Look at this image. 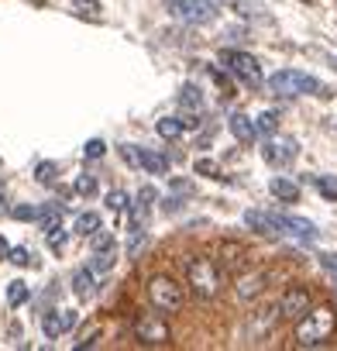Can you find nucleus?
<instances>
[{
    "instance_id": "20e7f679",
    "label": "nucleus",
    "mask_w": 337,
    "mask_h": 351,
    "mask_svg": "<svg viewBox=\"0 0 337 351\" xmlns=\"http://www.w3.org/2000/svg\"><path fill=\"white\" fill-rule=\"evenodd\" d=\"M145 293H148V303L155 310H162V313H179L186 306V300H190V289L179 279L165 276V272L162 276H151L148 286H145Z\"/></svg>"
},
{
    "instance_id": "2f4dec72",
    "label": "nucleus",
    "mask_w": 337,
    "mask_h": 351,
    "mask_svg": "<svg viewBox=\"0 0 337 351\" xmlns=\"http://www.w3.org/2000/svg\"><path fill=\"white\" fill-rule=\"evenodd\" d=\"M55 172H59L55 162H42V165L35 169V180H38L42 186H52V183H55Z\"/></svg>"
},
{
    "instance_id": "aec40b11",
    "label": "nucleus",
    "mask_w": 337,
    "mask_h": 351,
    "mask_svg": "<svg viewBox=\"0 0 337 351\" xmlns=\"http://www.w3.org/2000/svg\"><path fill=\"white\" fill-rule=\"evenodd\" d=\"M73 293H76L79 300H90V296L97 293V279H93V269H90V265L73 272Z\"/></svg>"
},
{
    "instance_id": "37998d69",
    "label": "nucleus",
    "mask_w": 337,
    "mask_h": 351,
    "mask_svg": "<svg viewBox=\"0 0 337 351\" xmlns=\"http://www.w3.org/2000/svg\"><path fill=\"white\" fill-rule=\"evenodd\" d=\"M4 197H8V186H4V180H0V204H4Z\"/></svg>"
},
{
    "instance_id": "f704fd0d",
    "label": "nucleus",
    "mask_w": 337,
    "mask_h": 351,
    "mask_svg": "<svg viewBox=\"0 0 337 351\" xmlns=\"http://www.w3.org/2000/svg\"><path fill=\"white\" fill-rule=\"evenodd\" d=\"M107 245H114V231H103V228H100V231L90 234V248H93V252H97V248H107Z\"/></svg>"
},
{
    "instance_id": "c85d7f7f",
    "label": "nucleus",
    "mask_w": 337,
    "mask_h": 351,
    "mask_svg": "<svg viewBox=\"0 0 337 351\" xmlns=\"http://www.w3.org/2000/svg\"><path fill=\"white\" fill-rule=\"evenodd\" d=\"M316 190H320V197L323 200H337V176H316Z\"/></svg>"
},
{
    "instance_id": "f257e3e1",
    "label": "nucleus",
    "mask_w": 337,
    "mask_h": 351,
    "mask_svg": "<svg viewBox=\"0 0 337 351\" xmlns=\"http://www.w3.org/2000/svg\"><path fill=\"white\" fill-rule=\"evenodd\" d=\"M334 327H337V313H334L330 306H316V310L310 306V310L296 320V344H299V348H320V344L330 341Z\"/></svg>"
},
{
    "instance_id": "49530a36",
    "label": "nucleus",
    "mask_w": 337,
    "mask_h": 351,
    "mask_svg": "<svg viewBox=\"0 0 337 351\" xmlns=\"http://www.w3.org/2000/svg\"><path fill=\"white\" fill-rule=\"evenodd\" d=\"M303 4H310V0H303Z\"/></svg>"
},
{
    "instance_id": "9b49d317",
    "label": "nucleus",
    "mask_w": 337,
    "mask_h": 351,
    "mask_svg": "<svg viewBox=\"0 0 337 351\" xmlns=\"http://www.w3.org/2000/svg\"><path fill=\"white\" fill-rule=\"evenodd\" d=\"M245 224L262 234V238H282V224H279V214H269V210H248L245 214Z\"/></svg>"
},
{
    "instance_id": "4468645a",
    "label": "nucleus",
    "mask_w": 337,
    "mask_h": 351,
    "mask_svg": "<svg viewBox=\"0 0 337 351\" xmlns=\"http://www.w3.org/2000/svg\"><path fill=\"white\" fill-rule=\"evenodd\" d=\"M279 224H282V234H292V238H299V241H316V238H320L316 224H313V221H306V217L279 214Z\"/></svg>"
},
{
    "instance_id": "c9c22d12",
    "label": "nucleus",
    "mask_w": 337,
    "mask_h": 351,
    "mask_svg": "<svg viewBox=\"0 0 337 351\" xmlns=\"http://www.w3.org/2000/svg\"><path fill=\"white\" fill-rule=\"evenodd\" d=\"M320 265H323V272L330 276V282L337 286V255H334V252H323V255H320Z\"/></svg>"
},
{
    "instance_id": "58836bf2",
    "label": "nucleus",
    "mask_w": 337,
    "mask_h": 351,
    "mask_svg": "<svg viewBox=\"0 0 337 351\" xmlns=\"http://www.w3.org/2000/svg\"><path fill=\"white\" fill-rule=\"evenodd\" d=\"M97 337H100V327H93L90 334H83V341H76V351H83V348H93V344H97Z\"/></svg>"
},
{
    "instance_id": "a18cd8bd",
    "label": "nucleus",
    "mask_w": 337,
    "mask_h": 351,
    "mask_svg": "<svg viewBox=\"0 0 337 351\" xmlns=\"http://www.w3.org/2000/svg\"><path fill=\"white\" fill-rule=\"evenodd\" d=\"M334 69H337V56H334Z\"/></svg>"
},
{
    "instance_id": "5701e85b",
    "label": "nucleus",
    "mask_w": 337,
    "mask_h": 351,
    "mask_svg": "<svg viewBox=\"0 0 337 351\" xmlns=\"http://www.w3.org/2000/svg\"><path fill=\"white\" fill-rule=\"evenodd\" d=\"M155 131H158V138H165V141H176V138H183L186 121H183V117H162V121L155 124Z\"/></svg>"
},
{
    "instance_id": "4be33fe9",
    "label": "nucleus",
    "mask_w": 337,
    "mask_h": 351,
    "mask_svg": "<svg viewBox=\"0 0 337 351\" xmlns=\"http://www.w3.org/2000/svg\"><path fill=\"white\" fill-rule=\"evenodd\" d=\"M114 265H117V245L97 248V252H93V258H90V269H93V276H100V272H110Z\"/></svg>"
},
{
    "instance_id": "a878e982",
    "label": "nucleus",
    "mask_w": 337,
    "mask_h": 351,
    "mask_svg": "<svg viewBox=\"0 0 337 351\" xmlns=\"http://www.w3.org/2000/svg\"><path fill=\"white\" fill-rule=\"evenodd\" d=\"M93 231H100V214H93V210L79 214V217H76V234H79V238H90Z\"/></svg>"
},
{
    "instance_id": "c756f323",
    "label": "nucleus",
    "mask_w": 337,
    "mask_h": 351,
    "mask_svg": "<svg viewBox=\"0 0 337 351\" xmlns=\"http://www.w3.org/2000/svg\"><path fill=\"white\" fill-rule=\"evenodd\" d=\"M45 238H49V248H52L55 255L66 248V231H62V224H52V228H45Z\"/></svg>"
},
{
    "instance_id": "bb28decb",
    "label": "nucleus",
    "mask_w": 337,
    "mask_h": 351,
    "mask_svg": "<svg viewBox=\"0 0 337 351\" xmlns=\"http://www.w3.org/2000/svg\"><path fill=\"white\" fill-rule=\"evenodd\" d=\"M279 121H282L279 110H262L258 121H255V124H258V134H275V131H279Z\"/></svg>"
},
{
    "instance_id": "ddd939ff",
    "label": "nucleus",
    "mask_w": 337,
    "mask_h": 351,
    "mask_svg": "<svg viewBox=\"0 0 337 351\" xmlns=\"http://www.w3.org/2000/svg\"><path fill=\"white\" fill-rule=\"evenodd\" d=\"M279 320H282L279 303H275V306H262V310H255V313H251V320H248V334H251V341L265 337V334H269Z\"/></svg>"
},
{
    "instance_id": "6e6552de",
    "label": "nucleus",
    "mask_w": 337,
    "mask_h": 351,
    "mask_svg": "<svg viewBox=\"0 0 337 351\" xmlns=\"http://www.w3.org/2000/svg\"><path fill=\"white\" fill-rule=\"evenodd\" d=\"M310 303H313L310 286L292 282V286H286L282 296H279V313H282V320H299V317L310 310Z\"/></svg>"
},
{
    "instance_id": "4c0bfd02",
    "label": "nucleus",
    "mask_w": 337,
    "mask_h": 351,
    "mask_svg": "<svg viewBox=\"0 0 337 351\" xmlns=\"http://www.w3.org/2000/svg\"><path fill=\"white\" fill-rule=\"evenodd\" d=\"M76 193H83V197L97 193V180H93V176H79V180H76Z\"/></svg>"
},
{
    "instance_id": "ea45409f",
    "label": "nucleus",
    "mask_w": 337,
    "mask_h": 351,
    "mask_svg": "<svg viewBox=\"0 0 337 351\" xmlns=\"http://www.w3.org/2000/svg\"><path fill=\"white\" fill-rule=\"evenodd\" d=\"M121 155L127 158V165L138 169V145H121Z\"/></svg>"
},
{
    "instance_id": "7ed1b4c3",
    "label": "nucleus",
    "mask_w": 337,
    "mask_h": 351,
    "mask_svg": "<svg viewBox=\"0 0 337 351\" xmlns=\"http://www.w3.org/2000/svg\"><path fill=\"white\" fill-rule=\"evenodd\" d=\"M183 269H186V289L197 300H214L221 293V269L207 255H186Z\"/></svg>"
},
{
    "instance_id": "cd10ccee",
    "label": "nucleus",
    "mask_w": 337,
    "mask_h": 351,
    "mask_svg": "<svg viewBox=\"0 0 337 351\" xmlns=\"http://www.w3.org/2000/svg\"><path fill=\"white\" fill-rule=\"evenodd\" d=\"M193 172H197V176H207V180H224V172H221V165H217L214 158H197Z\"/></svg>"
},
{
    "instance_id": "e433bc0d",
    "label": "nucleus",
    "mask_w": 337,
    "mask_h": 351,
    "mask_svg": "<svg viewBox=\"0 0 337 351\" xmlns=\"http://www.w3.org/2000/svg\"><path fill=\"white\" fill-rule=\"evenodd\" d=\"M103 152H107V145H103L100 138H93V141L83 145V155H86V158H103Z\"/></svg>"
},
{
    "instance_id": "72a5a7b5",
    "label": "nucleus",
    "mask_w": 337,
    "mask_h": 351,
    "mask_svg": "<svg viewBox=\"0 0 337 351\" xmlns=\"http://www.w3.org/2000/svg\"><path fill=\"white\" fill-rule=\"evenodd\" d=\"M11 217H14V221H38V217H42V210H38V207H32V204H21V207H14V210H11Z\"/></svg>"
},
{
    "instance_id": "423d86ee",
    "label": "nucleus",
    "mask_w": 337,
    "mask_h": 351,
    "mask_svg": "<svg viewBox=\"0 0 337 351\" xmlns=\"http://www.w3.org/2000/svg\"><path fill=\"white\" fill-rule=\"evenodd\" d=\"M221 62L227 66V73L245 83L248 90H262L265 86V76H262V62L251 56V52H221Z\"/></svg>"
},
{
    "instance_id": "39448f33",
    "label": "nucleus",
    "mask_w": 337,
    "mask_h": 351,
    "mask_svg": "<svg viewBox=\"0 0 337 351\" xmlns=\"http://www.w3.org/2000/svg\"><path fill=\"white\" fill-rule=\"evenodd\" d=\"M134 341L141 348H165L173 344V330H168V320L162 310L151 306V313H138L134 317Z\"/></svg>"
},
{
    "instance_id": "473e14b6",
    "label": "nucleus",
    "mask_w": 337,
    "mask_h": 351,
    "mask_svg": "<svg viewBox=\"0 0 337 351\" xmlns=\"http://www.w3.org/2000/svg\"><path fill=\"white\" fill-rule=\"evenodd\" d=\"M73 8H76V14H90V18H100V0H73Z\"/></svg>"
},
{
    "instance_id": "7c9ffc66",
    "label": "nucleus",
    "mask_w": 337,
    "mask_h": 351,
    "mask_svg": "<svg viewBox=\"0 0 337 351\" xmlns=\"http://www.w3.org/2000/svg\"><path fill=\"white\" fill-rule=\"evenodd\" d=\"M8 262H14L18 269H32V265H35V252H28V248H11V252H8Z\"/></svg>"
},
{
    "instance_id": "9d476101",
    "label": "nucleus",
    "mask_w": 337,
    "mask_h": 351,
    "mask_svg": "<svg viewBox=\"0 0 337 351\" xmlns=\"http://www.w3.org/2000/svg\"><path fill=\"white\" fill-rule=\"evenodd\" d=\"M265 286H269V272L265 269H245V272H238V286H234V293H238V300L241 303H251V300H258L262 293H265Z\"/></svg>"
},
{
    "instance_id": "f3484780",
    "label": "nucleus",
    "mask_w": 337,
    "mask_h": 351,
    "mask_svg": "<svg viewBox=\"0 0 337 351\" xmlns=\"http://www.w3.org/2000/svg\"><path fill=\"white\" fill-rule=\"evenodd\" d=\"M138 169L151 172V176H165L168 172V158L162 152H151V148H138Z\"/></svg>"
},
{
    "instance_id": "f8f14e48",
    "label": "nucleus",
    "mask_w": 337,
    "mask_h": 351,
    "mask_svg": "<svg viewBox=\"0 0 337 351\" xmlns=\"http://www.w3.org/2000/svg\"><path fill=\"white\" fill-rule=\"evenodd\" d=\"M217 255H221V265H224V272H245V265H248V245H241V241H221V248H217Z\"/></svg>"
},
{
    "instance_id": "393cba45",
    "label": "nucleus",
    "mask_w": 337,
    "mask_h": 351,
    "mask_svg": "<svg viewBox=\"0 0 337 351\" xmlns=\"http://www.w3.org/2000/svg\"><path fill=\"white\" fill-rule=\"evenodd\" d=\"M28 300H32V289H28V286H25L21 279H14V282H8V303H11L14 310H18V306H25Z\"/></svg>"
},
{
    "instance_id": "a19ab883",
    "label": "nucleus",
    "mask_w": 337,
    "mask_h": 351,
    "mask_svg": "<svg viewBox=\"0 0 337 351\" xmlns=\"http://www.w3.org/2000/svg\"><path fill=\"white\" fill-rule=\"evenodd\" d=\"M176 210H179V200L168 197V200H165V214H176Z\"/></svg>"
},
{
    "instance_id": "c03bdc74",
    "label": "nucleus",
    "mask_w": 337,
    "mask_h": 351,
    "mask_svg": "<svg viewBox=\"0 0 337 351\" xmlns=\"http://www.w3.org/2000/svg\"><path fill=\"white\" fill-rule=\"evenodd\" d=\"M35 4H38V8H42V4H49V0H35Z\"/></svg>"
},
{
    "instance_id": "79ce46f5",
    "label": "nucleus",
    "mask_w": 337,
    "mask_h": 351,
    "mask_svg": "<svg viewBox=\"0 0 337 351\" xmlns=\"http://www.w3.org/2000/svg\"><path fill=\"white\" fill-rule=\"evenodd\" d=\"M8 252H11V245H8L4 238H0V258H8Z\"/></svg>"
},
{
    "instance_id": "412c9836",
    "label": "nucleus",
    "mask_w": 337,
    "mask_h": 351,
    "mask_svg": "<svg viewBox=\"0 0 337 351\" xmlns=\"http://www.w3.org/2000/svg\"><path fill=\"white\" fill-rule=\"evenodd\" d=\"M179 107H183L186 114H200V110H203V90H200L197 83H186V86L179 90Z\"/></svg>"
},
{
    "instance_id": "a211bd4d",
    "label": "nucleus",
    "mask_w": 337,
    "mask_h": 351,
    "mask_svg": "<svg viewBox=\"0 0 337 351\" xmlns=\"http://www.w3.org/2000/svg\"><path fill=\"white\" fill-rule=\"evenodd\" d=\"M269 193H272L275 200H282V204H296V200H299V186H296L292 180H286V176H275V180L269 183Z\"/></svg>"
},
{
    "instance_id": "0eeeda50",
    "label": "nucleus",
    "mask_w": 337,
    "mask_h": 351,
    "mask_svg": "<svg viewBox=\"0 0 337 351\" xmlns=\"http://www.w3.org/2000/svg\"><path fill=\"white\" fill-rule=\"evenodd\" d=\"M168 14H173L176 21H183V25H210V21H217V14H221V8L214 4V0H168V8H165Z\"/></svg>"
},
{
    "instance_id": "dca6fc26",
    "label": "nucleus",
    "mask_w": 337,
    "mask_h": 351,
    "mask_svg": "<svg viewBox=\"0 0 337 351\" xmlns=\"http://www.w3.org/2000/svg\"><path fill=\"white\" fill-rule=\"evenodd\" d=\"M227 128H231V134L241 141V145H255L258 141V124L248 117V114H231V121H227Z\"/></svg>"
},
{
    "instance_id": "f03ea898",
    "label": "nucleus",
    "mask_w": 337,
    "mask_h": 351,
    "mask_svg": "<svg viewBox=\"0 0 337 351\" xmlns=\"http://www.w3.org/2000/svg\"><path fill=\"white\" fill-rule=\"evenodd\" d=\"M275 97H282V100H296V97H330V90L316 80V76H310V73H299V69H279L269 83H265Z\"/></svg>"
},
{
    "instance_id": "1a4fd4ad",
    "label": "nucleus",
    "mask_w": 337,
    "mask_h": 351,
    "mask_svg": "<svg viewBox=\"0 0 337 351\" xmlns=\"http://www.w3.org/2000/svg\"><path fill=\"white\" fill-rule=\"evenodd\" d=\"M262 155H265V162L269 165H289L296 155H299V141L296 138H289V134H282V138H269L265 141V148H262Z\"/></svg>"
},
{
    "instance_id": "2eb2a0df",
    "label": "nucleus",
    "mask_w": 337,
    "mask_h": 351,
    "mask_svg": "<svg viewBox=\"0 0 337 351\" xmlns=\"http://www.w3.org/2000/svg\"><path fill=\"white\" fill-rule=\"evenodd\" d=\"M73 324H76V313H73V310H62V313H59V310H49V313L42 317V330H45V337H52V341H55L59 334H66Z\"/></svg>"
},
{
    "instance_id": "6ab92c4d",
    "label": "nucleus",
    "mask_w": 337,
    "mask_h": 351,
    "mask_svg": "<svg viewBox=\"0 0 337 351\" xmlns=\"http://www.w3.org/2000/svg\"><path fill=\"white\" fill-rule=\"evenodd\" d=\"M151 204H155V190L151 186H141L138 197H134V228H145V221L151 214Z\"/></svg>"
},
{
    "instance_id": "b1692460",
    "label": "nucleus",
    "mask_w": 337,
    "mask_h": 351,
    "mask_svg": "<svg viewBox=\"0 0 337 351\" xmlns=\"http://www.w3.org/2000/svg\"><path fill=\"white\" fill-rule=\"evenodd\" d=\"M103 204H107V210H110L117 221L127 214V193H124V190H110V193L103 197Z\"/></svg>"
}]
</instances>
